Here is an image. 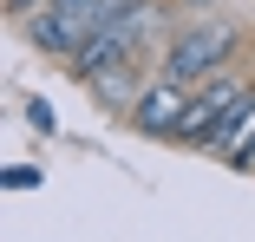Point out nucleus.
<instances>
[{
	"instance_id": "nucleus-9",
	"label": "nucleus",
	"mask_w": 255,
	"mask_h": 242,
	"mask_svg": "<svg viewBox=\"0 0 255 242\" xmlns=\"http://www.w3.org/2000/svg\"><path fill=\"white\" fill-rule=\"evenodd\" d=\"M13 7H20V0H13Z\"/></svg>"
},
{
	"instance_id": "nucleus-4",
	"label": "nucleus",
	"mask_w": 255,
	"mask_h": 242,
	"mask_svg": "<svg viewBox=\"0 0 255 242\" xmlns=\"http://www.w3.org/2000/svg\"><path fill=\"white\" fill-rule=\"evenodd\" d=\"M183 112H190V92H183V79H157L150 92H137V105H131V124H137L144 137H177Z\"/></svg>"
},
{
	"instance_id": "nucleus-3",
	"label": "nucleus",
	"mask_w": 255,
	"mask_h": 242,
	"mask_svg": "<svg viewBox=\"0 0 255 242\" xmlns=\"http://www.w3.org/2000/svg\"><path fill=\"white\" fill-rule=\"evenodd\" d=\"M242 99H249V85H242V79H210V85H203V99H190V112H183L177 137H183V144H210V137H216V124H223Z\"/></svg>"
},
{
	"instance_id": "nucleus-2",
	"label": "nucleus",
	"mask_w": 255,
	"mask_h": 242,
	"mask_svg": "<svg viewBox=\"0 0 255 242\" xmlns=\"http://www.w3.org/2000/svg\"><path fill=\"white\" fill-rule=\"evenodd\" d=\"M229 46H236V26H223V20H203V26H190V33L170 46L164 79H203V72H216V66L229 59Z\"/></svg>"
},
{
	"instance_id": "nucleus-8",
	"label": "nucleus",
	"mask_w": 255,
	"mask_h": 242,
	"mask_svg": "<svg viewBox=\"0 0 255 242\" xmlns=\"http://www.w3.org/2000/svg\"><path fill=\"white\" fill-rule=\"evenodd\" d=\"M249 170H255V157H249Z\"/></svg>"
},
{
	"instance_id": "nucleus-5",
	"label": "nucleus",
	"mask_w": 255,
	"mask_h": 242,
	"mask_svg": "<svg viewBox=\"0 0 255 242\" xmlns=\"http://www.w3.org/2000/svg\"><path fill=\"white\" fill-rule=\"evenodd\" d=\"M131 53H137V33H125L118 20H105V26H98V33L79 46V53H72V72H85V79H105V72H118Z\"/></svg>"
},
{
	"instance_id": "nucleus-7",
	"label": "nucleus",
	"mask_w": 255,
	"mask_h": 242,
	"mask_svg": "<svg viewBox=\"0 0 255 242\" xmlns=\"http://www.w3.org/2000/svg\"><path fill=\"white\" fill-rule=\"evenodd\" d=\"M33 183H39L33 164H13V170H7V190H33Z\"/></svg>"
},
{
	"instance_id": "nucleus-1",
	"label": "nucleus",
	"mask_w": 255,
	"mask_h": 242,
	"mask_svg": "<svg viewBox=\"0 0 255 242\" xmlns=\"http://www.w3.org/2000/svg\"><path fill=\"white\" fill-rule=\"evenodd\" d=\"M118 7V0H46L39 20H33V46H46V53H79V46L105 26V13Z\"/></svg>"
},
{
	"instance_id": "nucleus-6",
	"label": "nucleus",
	"mask_w": 255,
	"mask_h": 242,
	"mask_svg": "<svg viewBox=\"0 0 255 242\" xmlns=\"http://www.w3.org/2000/svg\"><path fill=\"white\" fill-rule=\"evenodd\" d=\"M210 151H216V157H229V164H249V157H255V92H249V99L216 124Z\"/></svg>"
}]
</instances>
